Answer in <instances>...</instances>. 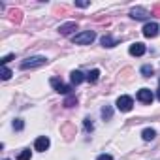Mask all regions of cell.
<instances>
[{"mask_svg": "<svg viewBox=\"0 0 160 160\" xmlns=\"http://www.w3.org/2000/svg\"><path fill=\"white\" fill-rule=\"evenodd\" d=\"M51 85H53V89H55L57 92H60V94H70V91H72V87H70V85H66V83L58 81L57 77H53V79H51Z\"/></svg>", "mask_w": 160, "mask_h": 160, "instance_id": "5", "label": "cell"}, {"mask_svg": "<svg viewBox=\"0 0 160 160\" xmlns=\"http://www.w3.org/2000/svg\"><path fill=\"white\" fill-rule=\"evenodd\" d=\"M138 100H139L141 104H152L154 94H152L151 89H139V91H138Z\"/></svg>", "mask_w": 160, "mask_h": 160, "instance_id": "4", "label": "cell"}, {"mask_svg": "<svg viewBox=\"0 0 160 160\" xmlns=\"http://www.w3.org/2000/svg\"><path fill=\"white\" fill-rule=\"evenodd\" d=\"M154 136H156V132H154L152 128H145V130L141 132V138H143L145 141H151V139H154Z\"/></svg>", "mask_w": 160, "mask_h": 160, "instance_id": "14", "label": "cell"}, {"mask_svg": "<svg viewBox=\"0 0 160 160\" xmlns=\"http://www.w3.org/2000/svg\"><path fill=\"white\" fill-rule=\"evenodd\" d=\"M75 6H77V8H87L89 2H75Z\"/></svg>", "mask_w": 160, "mask_h": 160, "instance_id": "24", "label": "cell"}, {"mask_svg": "<svg viewBox=\"0 0 160 160\" xmlns=\"http://www.w3.org/2000/svg\"><path fill=\"white\" fill-rule=\"evenodd\" d=\"M132 108H134V100H132L130 96H119V98H117V109H119V111H124V113H126V111H130Z\"/></svg>", "mask_w": 160, "mask_h": 160, "instance_id": "3", "label": "cell"}, {"mask_svg": "<svg viewBox=\"0 0 160 160\" xmlns=\"http://www.w3.org/2000/svg\"><path fill=\"white\" fill-rule=\"evenodd\" d=\"M141 73H143V77H151V75L154 73V70H152V66H149V64H147V66H143V68H141Z\"/></svg>", "mask_w": 160, "mask_h": 160, "instance_id": "15", "label": "cell"}, {"mask_svg": "<svg viewBox=\"0 0 160 160\" xmlns=\"http://www.w3.org/2000/svg\"><path fill=\"white\" fill-rule=\"evenodd\" d=\"M156 34H158V25L156 23H147L143 27V36L145 38H154Z\"/></svg>", "mask_w": 160, "mask_h": 160, "instance_id": "7", "label": "cell"}, {"mask_svg": "<svg viewBox=\"0 0 160 160\" xmlns=\"http://www.w3.org/2000/svg\"><path fill=\"white\" fill-rule=\"evenodd\" d=\"M47 62V58L45 57H28V58H25L21 64H19V68L21 70H28V68H38V66H43Z\"/></svg>", "mask_w": 160, "mask_h": 160, "instance_id": "1", "label": "cell"}, {"mask_svg": "<svg viewBox=\"0 0 160 160\" xmlns=\"http://www.w3.org/2000/svg\"><path fill=\"white\" fill-rule=\"evenodd\" d=\"M96 160H113V156H111V154H100Z\"/></svg>", "mask_w": 160, "mask_h": 160, "instance_id": "23", "label": "cell"}, {"mask_svg": "<svg viewBox=\"0 0 160 160\" xmlns=\"http://www.w3.org/2000/svg\"><path fill=\"white\" fill-rule=\"evenodd\" d=\"M128 51H130V55H132V57H141L147 49H145V45H143V43L136 42V43H132V45H130V49H128Z\"/></svg>", "mask_w": 160, "mask_h": 160, "instance_id": "8", "label": "cell"}, {"mask_svg": "<svg viewBox=\"0 0 160 160\" xmlns=\"http://www.w3.org/2000/svg\"><path fill=\"white\" fill-rule=\"evenodd\" d=\"M98 77H100V70L94 68L92 72L87 73V81H89V83H96V81H98Z\"/></svg>", "mask_w": 160, "mask_h": 160, "instance_id": "13", "label": "cell"}, {"mask_svg": "<svg viewBox=\"0 0 160 160\" xmlns=\"http://www.w3.org/2000/svg\"><path fill=\"white\" fill-rule=\"evenodd\" d=\"M111 115H113L111 108H109V106H104V108H102V117H104V119H111Z\"/></svg>", "mask_w": 160, "mask_h": 160, "instance_id": "16", "label": "cell"}, {"mask_svg": "<svg viewBox=\"0 0 160 160\" xmlns=\"http://www.w3.org/2000/svg\"><path fill=\"white\" fill-rule=\"evenodd\" d=\"M49 145H51V141H49V138H47V136H40V138L36 139V143H34L36 151H40V152L47 151V149H49Z\"/></svg>", "mask_w": 160, "mask_h": 160, "instance_id": "6", "label": "cell"}, {"mask_svg": "<svg viewBox=\"0 0 160 160\" xmlns=\"http://www.w3.org/2000/svg\"><path fill=\"white\" fill-rule=\"evenodd\" d=\"M30 156H32V154H30V151H27V149H25V151H21V152H19L17 160H30Z\"/></svg>", "mask_w": 160, "mask_h": 160, "instance_id": "17", "label": "cell"}, {"mask_svg": "<svg viewBox=\"0 0 160 160\" xmlns=\"http://www.w3.org/2000/svg\"><path fill=\"white\" fill-rule=\"evenodd\" d=\"M94 38H96V34H94L92 30H85V32L75 34V36L72 38V42H73L75 45H87V43H91Z\"/></svg>", "mask_w": 160, "mask_h": 160, "instance_id": "2", "label": "cell"}, {"mask_svg": "<svg viewBox=\"0 0 160 160\" xmlns=\"http://www.w3.org/2000/svg\"><path fill=\"white\" fill-rule=\"evenodd\" d=\"M130 17L141 21V19H147V17H149V12H147L145 8H134V10L130 12Z\"/></svg>", "mask_w": 160, "mask_h": 160, "instance_id": "9", "label": "cell"}, {"mask_svg": "<svg viewBox=\"0 0 160 160\" xmlns=\"http://www.w3.org/2000/svg\"><path fill=\"white\" fill-rule=\"evenodd\" d=\"M100 43H102L104 47H115V45H117V40H115V38H111L109 34H106V36H102Z\"/></svg>", "mask_w": 160, "mask_h": 160, "instance_id": "12", "label": "cell"}, {"mask_svg": "<svg viewBox=\"0 0 160 160\" xmlns=\"http://www.w3.org/2000/svg\"><path fill=\"white\" fill-rule=\"evenodd\" d=\"M75 104H77V98H75V96H68L66 102H64L66 108H72V106H75Z\"/></svg>", "mask_w": 160, "mask_h": 160, "instance_id": "18", "label": "cell"}, {"mask_svg": "<svg viewBox=\"0 0 160 160\" xmlns=\"http://www.w3.org/2000/svg\"><path fill=\"white\" fill-rule=\"evenodd\" d=\"M4 160H10V158H4Z\"/></svg>", "mask_w": 160, "mask_h": 160, "instance_id": "26", "label": "cell"}, {"mask_svg": "<svg viewBox=\"0 0 160 160\" xmlns=\"http://www.w3.org/2000/svg\"><path fill=\"white\" fill-rule=\"evenodd\" d=\"M156 96H158V100H160V81H158V94H156Z\"/></svg>", "mask_w": 160, "mask_h": 160, "instance_id": "25", "label": "cell"}, {"mask_svg": "<svg viewBox=\"0 0 160 160\" xmlns=\"http://www.w3.org/2000/svg\"><path fill=\"white\" fill-rule=\"evenodd\" d=\"M23 126H25V122L21 119H15L13 121V130H23Z\"/></svg>", "mask_w": 160, "mask_h": 160, "instance_id": "20", "label": "cell"}, {"mask_svg": "<svg viewBox=\"0 0 160 160\" xmlns=\"http://www.w3.org/2000/svg\"><path fill=\"white\" fill-rule=\"evenodd\" d=\"M13 57H15V55H13V53H12V55H8V57H4V58H2V64H4V66H6V64H8V62H10V60H12V58H13Z\"/></svg>", "mask_w": 160, "mask_h": 160, "instance_id": "22", "label": "cell"}, {"mask_svg": "<svg viewBox=\"0 0 160 160\" xmlns=\"http://www.w3.org/2000/svg\"><path fill=\"white\" fill-rule=\"evenodd\" d=\"M70 79H72V85H79L83 79H87V75H83L79 70H73V72L70 73Z\"/></svg>", "mask_w": 160, "mask_h": 160, "instance_id": "11", "label": "cell"}, {"mask_svg": "<svg viewBox=\"0 0 160 160\" xmlns=\"http://www.w3.org/2000/svg\"><path fill=\"white\" fill-rule=\"evenodd\" d=\"M73 30H77V25H75L73 21H70V23H64V25H60V28H58V32H60L62 36H68V34H72Z\"/></svg>", "mask_w": 160, "mask_h": 160, "instance_id": "10", "label": "cell"}, {"mask_svg": "<svg viewBox=\"0 0 160 160\" xmlns=\"http://www.w3.org/2000/svg\"><path fill=\"white\" fill-rule=\"evenodd\" d=\"M85 130H87V132H92V130H94V124L91 122V119H85Z\"/></svg>", "mask_w": 160, "mask_h": 160, "instance_id": "21", "label": "cell"}, {"mask_svg": "<svg viewBox=\"0 0 160 160\" xmlns=\"http://www.w3.org/2000/svg\"><path fill=\"white\" fill-rule=\"evenodd\" d=\"M10 77H12V70L4 66V68H2V79H4V81H8Z\"/></svg>", "mask_w": 160, "mask_h": 160, "instance_id": "19", "label": "cell"}]
</instances>
